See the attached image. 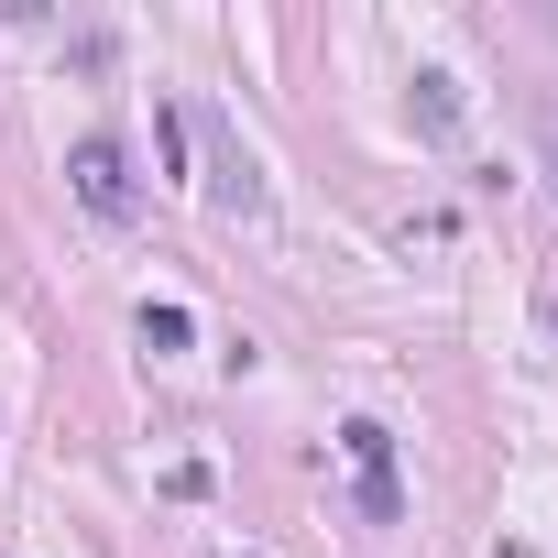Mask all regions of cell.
I'll return each mask as SVG.
<instances>
[{
    "mask_svg": "<svg viewBox=\"0 0 558 558\" xmlns=\"http://www.w3.org/2000/svg\"><path fill=\"white\" fill-rule=\"evenodd\" d=\"M340 449H351V471H362V514H373V525H395V514H405V493H395V438H384L373 416H351V427H340Z\"/></svg>",
    "mask_w": 558,
    "mask_h": 558,
    "instance_id": "1",
    "label": "cell"
},
{
    "mask_svg": "<svg viewBox=\"0 0 558 558\" xmlns=\"http://www.w3.org/2000/svg\"><path fill=\"white\" fill-rule=\"evenodd\" d=\"M66 175H77V197H88L99 219H132V165H121V143H110V132H88V143L66 154Z\"/></svg>",
    "mask_w": 558,
    "mask_h": 558,
    "instance_id": "2",
    "label": "cell"
},
{
    "mask_svg": "<svg viewBox=\"0 0 558 558\" xmlns=\"http://www.w3.org/2000/svg\"><path fill=\"white\" fill-rule=\"evenodd\" d=\"M208 186H219V208H263V175H252V154L208 121Z\"/></svg>",
    "mask_w": 558,
    "mask_h": 558,
    "instance_id": "3",
    "label": "cell"
},
{
    "mask_svg": "<svg viewBox=\"0 0 558 558\" xmlns=\"http://www.w3.org/2000/svg\"><path fill=\"white\" fill-rule=\"evenodd\" d=\"M143 340H154V351H186L197 318H186V307H143Z\"/></svg>",
    "mask_w": 558,
    "mask_h": 558,
    "instance_id": "4",
    "label": "cell"
},
{
    "mask_svg": "<svg viewBox=\"0 0 558 558\" xmlns=\"http://www.w3.org/2000/svg\"><path fill=\"white\" fill-rule=\"evenodd\" d=\"M416 88H427V99H416V110H427V132H449V121H460V88H449V77H416Z\"/></svg>",
    "mask_w": 558,
    "mask_h": 558,
    "instance_id": "5",
    "label": "cell"
},
{
    "mask_svg": "<svg viewBox=\"0 0 558 558\" xmlns=\"http://www.w3.org/2000/svg\"><path fill=\"white\" fill-rule=\"evenodd\" d=\"M536 132H547V165H558V110H547V121H536Z\"/></svg>",
    "mask_w": 558,
    "mask_h": 558,
    "instance_id": "6",
    "label": "cell"
}]
</instances>
